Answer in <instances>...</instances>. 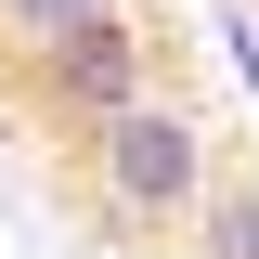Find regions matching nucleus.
<instances>
[{"instance_id":"5","label":"nucleus","mask_w":259,"mask_h":259,"mask_svg":"<svg viewBox=\"0 0 259 259\" xmlns=\"http://www.w3.org/2000/svg\"><path fill=\"white\" fill-rule=\"evenodd\" d=\"M233 65H246V78H259V26H233Z\"/></svg>"},{"instance_id":"3","label":"nucleus","mask_w":259,"mask_h":259,"mask_svg":"<svg viewBox=\"0 0 259 259\" xmlns=\"http://www.w3.org/2000/svg\"><path fill=\"white\" fill-rule=\"evenodd\" d=\"M182 259H259V156H246V168L221 156V182H207V207H194Z\"/></svg>"},{"instance_id":"2","label":"nucleus","mask_w":259,"mask_h":259,"mask_svg":"<svg viewBox=\"0 0 259 259\" xmlns=\"http://www.w3.org/2000/svg\"><path fill=\"white\" fill-rule=\"evenodd\" d=\"M0 91H13V117H26V130L91 143V130L130 117L143 91H182V52H168L156 13H104V26L52 39V52H13V65H0Z\"/></svg>"},{"instance_id":"1","label":"nucleus","mask_w":259,"mask_h":259,"mask_svg":"<svg viewBox=\"0 0 259 259\" xmlns=\"http://www.w3.org/2000/svg\"><path fill=\"white\" fill-rule=\"evenodd\" d=\"M207 182H221V130H207L194 91H143L130 117H104L78 143V194H91V221L117 246H182Z\"/></svg>"},{"instance_id":"4","label":"nucleus","mask_w":259,"mask_h":259,"mask_svg":"<svg viewBox=\"0 0 259 259\" xmlns=\"http://www.w3.org/2000/svg\"><path fill=\"white\" fill-rule=\"evenodd\" d=\"M104 13H156V0H0V65L13 52H52V39L104 26Z\"/></svg>"}]
</instances>
